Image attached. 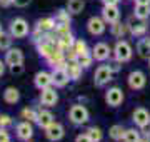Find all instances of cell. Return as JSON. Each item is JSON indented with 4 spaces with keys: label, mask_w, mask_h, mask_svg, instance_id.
Wrapping results in <instances>:
<instances>
[{
    "label": "cell",
    "mask_w": 150,
    "mask_h": 142,
    "mask_svg": "<svg viewBox=\"0 0 150 142\" xmlns=\"http://www.w3.org/2000/svg\"><path fill=\"white\" fill-rule=\"evenodd\" d=\"M69 117L72 120V124L75 126H82L88 120V110L83 107L82 104H75L70 107V112H69Z\"/></svg>",
    "instance_id": "cell-1"
},
{
    "label": "cell",
    "mask_w": 150,
    "mask_h": 142,
    "mask_svg": "<svg viewBox=\"0 0 150 142\" xmlns=\"http://www.w3.org/2000/svg\"><path fill=\"white\" fill-rule=\"evenodd\" d=\"M113 55H115V59L120 60V62H129V60L132 59V47H130V44L125 42V40L117 42L115 49H113Z\"/></svg>",
    "instance_id": "cell-2"
},
{
    "label": "cell",
    "mask_w": 150,
    "mask_h": 142,
    "mask_svg": "<svg viewBox=\"0 0 150 142\" xmlns=\"http://www.w3.org/2000/svg\"><path fill=\"white\" fill-rule=\"evenodd\" d=\"M112 75H113V72H112V69H110V65H100L95 70L93 82H95V85L102 87V85H105L108 80H112Z\"/></svg>",
    "instance_id": "cell-3"
},
{
    "label": "cell",
    "mask_w": 150,
    "mask_h": 142,
    "mask_svg": "<svg viewBox=\"0 0 150 142\" xmlns=\"http://www.w3.org/2000/svg\"><path fill=\"white\" fill-rule=\"evenodd\" d=\"M28 33V23L23 18H15L10 23V35L15 38H23Z\"/></svg>",
    "instance_id": "cell-4"
},
{
    "label": "cell",
    "mask_w": 150,
    "mask_h": 142,
    "mask_svg": "<svg viewBox=\"0 0 150 142\" xmlns=\"http://www.w3.org/2000/svg\"><path fill=\"white\" fill-rule=\"evenodd\" d=\"M127 82H129V87L130 89H135V90H140V89L145 87V84H147V77H145L144 72L140 70H134L129 74V79H127Z\"/></svg>",
    "instance_id": "cell-5"
},
{
    "label": "cell",
    "mask_w": 150,
    "mask_h": 142,
    "mask_svg": "<svg viewBox=\"0 0 150 142\" xmlns=\"http://www.w3.org/2000/svg\"><path fill=\"white\" fill-rule=\"evenodd\" d=\"M105 100H107V104L110 105V107H118V105L123 102V92H122V89H118V87L108 89L107 94H105Z\"/></svg>",
    "instance_id": "cell-6"
},
{
    "label": "cell",
    "mask_w": 150,
    "mask_h": 142,
    "mask_svg": "<svg viewBox=\"0 0 150 142\" xmlns=\"http://www.w3.org/2000/svg\"><path fill=\"white\" fill-rule=\"evenodd\" d=\"M64 126L62 124H59V122H52L50 126L45 129V136H47V139L48 141H52V142H57V141H60L62 137H64Z\"/></svg>",
    "instance_id": "cell-7"
},
{
    "label": "cell",
    "mask_w": 150,
    "mask_h": 142,
    "mask_svg": "<svg viewBox=\"0 0 150 142\" xmlns=\"http://www.w3.org/2000/svg\"><path fill=\"white\" fill-rule=\"evenodd\" d=\"M87 30L92 35H102L105 32V20L103 18H98V17H92V18H88V22H87Z\"/></svg>",
    "instance_id": "cell-8"
},
{
    "label": "cell",
    "mask_w": 150,
    "mask_h": 142,
    "mask_svg": "<svg viewBox=\"0 0 150 142\" xmlns=\"http://www.w3.org/2000/svg\"><path fill=\"white\" fill-rule=\"evenodd\" d=\"M40 102H42V105L54 107V105L59 102V94L55 92V89H52V87L43 89L42 94H40Z\"/></svg>",
    "instance_id": "cell-9"
},
{
    "label": "cell",
    "mask_w": 150,
    "mask_h": 142,
    "mask_svg": "<svg viewBox=\"0 0 150 142\" xmlns=\"http://www.w3.org/2000/svg\"><path fill=\"white\" fill-rule=\"evenodd\" d=\"M102 18L107 23H115L120 18V10L117 5H103L102 9Z\"/></svg>",
    "instance_id": "cell-10"
},
{
    "label": "cell",
    "mask_w": 150,
    "mask_h": 142,
    "mask_svg": "<svg viewBox=\"0 0 150 142\" xmlns=\"http://www.w3.org/2000/svg\"><path fill=\"white\" fill-rule=\"evenodd\" d=\"M33 84H35V87L43 90V89L50 87L52 84H54V77L52 74H48V72H37L35 74V79H33Z\"/></svg>",
    "instance_id": "cell-11"
},
{
    "label": "cell",
    "mask_w": 150,
    "mask_h": 142,
    "mask_svg": "<svg viewBox=\"0 0 150 142\" xmlns=\"http://www.w3.org/2000/svg\"><path fill=\"white\" fill-rule=\"evenodd\" d=\"M33 136V127L28 120H23L17 126V137L20 141H30Z\"/></svg>",
    "instance_id": "cell-12"
},
{
    "label": "cell",
    "mask_w": 150,
    "mask_h": 142,
    "mask_svg": "<svg viewBox=\"0 0 150 142\" xmlns=\"http://www.w3.org/2000/svg\"><path fill=\"white\" fill-rule=\"evenodd\" d=\"M108 55H110V47H108L107 44H103V42L97 44L95 47H93V50H92V57L95 60H98V62L107 60Z\"/></svg>",
    "instance_id": "cell-13"
},
{
    "label": "cell",
    "mask_w": 150,
    "mask_h": 142,
    "mask_svg": "<svg viewBox=\"0 0 150 142\" xmlns=\"http://www.w3.org/2000/svg\"><path fill=\"white\" fill-rule=\"evenodd\" d=\"M135 122V126L139 127H144L145 124H149L150 122V114L149 110L144 109V107H139V109L134 110V119H132Z\"/></svg>",
    "instance_id": "cell-14"
},
{
    "label": "cell",
    "mask_w": 150,
    "mask_h": 142,
    "mask_svg": "<svg viewBox=\"0 0 150 142\" xmlns=\"http://www.w3.org/2000/svg\"><path fill=\"white\" fill-rule=\"evenodd\" d=\"M52 77H54V84L57 87H65L70 80L69 74H67V69H54Z\"/></svg>",
    "instance_id": "cell-15"
},
{
    "label": "cell",
    "mask_w": 150,
    "mask_h": 142,
    "mask_svg": "<svg viewBox=\"0 0 150 142\" xmlns=\"http://www.w3.org/2000/svg\"><path fill=\"white\" fill-rule=\"evenodd\" d=\"M5 62L8 65H15V64H23V54L20 49H8L5 54Z\"/></svg>",
    "instance_id": "cell-16"
},
{
    "label": "cell",
    "mask_w": 150,
    "mask_h": 142,
    "mask_svg": "<svg viewBox=\"0 0 150 142\" xmlns=\"http://www.w3.org/2000/svg\"><path fill=\"white\" fill-rule=\"evenodd\" d=\"M82 69H83V67L79 64V60L69 62V64H67V74H69L70 80H79L80 75H82Z\"/></svg>",
    "instance_id": "cell-17"
},
{
    "label": "cell",
    "mask_w": 150,
    "mask_h": 142,
    "mask_svg": "<svg viewBox=\"0 0 150 142\" xmlns=\"http://www.w3.org/2000/svg\"><path fill=\"white\" fill-rule=\"evenodd\" d=\"M55 27H57V20L52 18V17H45V18H40L37 22V28L42 30V32H45V33L55 30Z\"/></svg>",
    "instance_id": "cell-18"
},
{
    "label": "cell",
    "mask_w": 150,
    "mask_h": 142,
    "mask_svg": "<svg viewBox=\"0 0 150 142\" xmlns=\"http://www.w3.org/2000/svg\"><path fill=\"white\" fill-rule=\"evenodd\" d=\"M18 99H20L18 89H15V87H7L5 89V92H4V100H5L7 104H17Z\"/></svg>",
    "instance_id": "cell-19"
},
{
    "label": "cell",
    "mask_w": 150,
    "mask_h": 142,
    "mask_svg": "<svg viewBox=\"0 0 150 142\" xmlns=\"http://www.w3.org/2000/svg\"><path fill=\"white\" fill-rule=\"evenodd\" d=\"M137 52L140 57L149 59L150 57V38H140L137 42Z\"/></svg>",
    "instance_id": "cell-20"
},
{
    "label": "cell",
    "mask_w": 150,
    "mask_h": 142,
    "mask_svg": "<svg viewBox=\"0 0 150 142\" xmlns=\"http://www.w3.org/2000/svg\"><path fill=\"white\" fill-rule=\"evenodd\" d=\"M57 44H59V49L64 50V52H67L69 49H72L75 44L74 40V35L72 33H67V35H62V37H59V40H57Z\"/></svg>",
    "instance_id": "cell-21"
},
{
    "label": "cell",
    "mask_w": 150,
    "mask_h": 142,
    "mask_svg": "<svg viewBox=\"0 0 150 142\" xmlns=\"http://www.w3.org/2000/svg\"><path fill=\"white\" fill-rule=\"evenodd\" d=\"M54 122V115H52V112H48V110H40L38 112V119H37V124L40 127H43V129H47L50 124Z\"/></svg>",
    "instance_id": "cell-22"
},
{
    "label": "cell",
    "mask_w": 150,
    "mask_h": 142,
    "mask_svg": "<svg viewBox=\"0 0 150 142\" xmlns=\"http://www.w3.org/2000/svg\"><path fill=\"white\" fill-rule=\"evenodd\" d=\"M135 17L140 18V20H145L150 17V5H144V4H137L135 5V10H134Z\"/></svg>",
    "instance_id": "cell-23"
},
{
    "label": "cell",
    "mask_w": 150,
    "mask_h": 142,
    "mask_svg": "<svg viewBox=\"0 0 150 142\" xmlns=\"http://www.w3.org/2000/svg\"><path fill=\"white\" fill-rule=\"evenodd\" d=\"M123 134H125V129H123L120 124H115V126L110 127V131H108V136H110V139H113V141H123Z\"/></svg>",
    "instance_id": "cell-24"
},
{
    "label": "cell",
    "mask_w": 150,
    "mask_h": 142,
    "mask_svg": "<svg viewBox=\"0 0 150 142\" xmlns=\"http://www.w3.org/2000/svg\"><path fill=\"white\" fill-rule=\"evenodd\" d=\"M83 7H85L83 0H69V4H67V10H69L70 13L77 15V13H80V12L83 10Z\"/></svg>",
    "instance_id": "cell-25"
},
{
    "label": "cell",
    "mask_w": 150,
    "mask_h": 142,
    "mask_svg": "<svg viewBox=\"0 0 150 142\" xmlns=\"http://www.w3.org/2000/svg\"><path fill=\"white\" fill-rule=\"evenodd\" d=\"M123 142H140V132L135 129H127L123 134Z\"/></svg>",
    "instance_id": "cell-26"
},
{
    "label": "cell",
    "mask_w": 150,
    "mask_h": 142,
    "mask_svg": "<svg viewBox=\"0 0 150 142\" xmlns=\"http://www.w3.org/2000/svg\"><path fill=\"white\" fill-rule=\"evenodd\" d=\"M74 49H75V52L79 54V57H80V55H88L90 54V52H88V47H87V42H83V40H75Z\"/></svg>",
    "instance_id": "cell-27"
},
{
    "label": "cell",
    "mask_w": 150,
    "mask_h": 142,
    "mask_svg": "<svg viewBox=\"0 0 150 142\" xmlns=\"http://www.w3.org/2000/svg\"><path fill=\"white\" fill-rule=\"evenodd\" d=\"M130 32H132V35H135V37H142V35H145V32H147V25H145L144 22L135 23V25H132Z\"/></svg>",
    "instance_id": "cell-28"
},
{
    "label": "cell",
    "mask_w": 150,
    "mask_h": 142,
    "mask_svg": "<svg viewBox=\"0 0 150 142\" xmlns=\"http://www.w3.org/2000/svg\"><path fill=\"white\" fill-rule=\"evenodd\" d=\"M125 32H127V25H125V23H120V22L112 23V35H115V37H122Z\"/></svg>",
    "instance_id": "cell-29"
},
{
    "label": "cell",
    "mask_w": 150,
    "mask_h": 142,
    "mask_svg": "<svg viewBox=\"0 0 150 142\" xmlns=\"http://www.w3.org/2000/svg\"><path fill=\"white\" fill-rule=\"evenodd\" d=\"M87 136L92 139V142H100L102 141V131H100L98 127H90V129L87 131Z\"/></svg>",
    "instance_id": "cell-30"
},
{
    "label": "cell",
    "mask_w": 150,
    "mask_h": 142,
    "mask_svg": "<svg viewBox=\"0 0 150 142\" xmlns=\"http://www.w3.org/2000/svg\"><path fill=\"white\" fill-rule=\"evenodd\" d=\"M22 117H23V119H27L28 122H37L38 112H35V110H32V109H23V110H22Z\"/></svg>",
    "instance_id": "cell-31"
},
{
    "label": "cell",
    "mask_w": 150,
    "mask_h": 142,
    "mask_svg": "<svg viewBox=\"0 0 150 142\" xmlns=\"http://www.w3.org/2000/svg\"><path fill=\"white\" fill-rule=\"evenodd\" d=\"M10 44H12L10 35L2 33V35H0V50H8L10 49Z\"/></svg>",
    "instance_id": "cell-32"
},
{
    "label": "cell",
    "mask_w": 150,
    "mask_h": 142,
    "mask_svg": "<svg viewBox=\"0 0 150 142\" xmlns=\"http://www.w3.org/2000/svg\"><path fill=\"white\" fill-rule=\"evenodd\" d=\"M70 12L69 10H59V13H57V23H70Z\"/></svg>",
    "instance_id": "cell-33"
},
{
    "label": "cell",
    "mask_w": 150,
    "mask_h": 142,
    "mask_svg": "<svg viewBox=\"0 0 150 142\" xmlns=\"http://www.w3.org/2000/svg\"><path fill=\"white\" fill-rule=\"evenodd\" d=\"M92 60H93V57H92L90 54L88 55H80V57H79V64H80L83 69H88V67L92 65Z\"/></svg>",
    "instance_id": "cell-34"
},
{
    "label": "cell",
    "mask_w": 150,
    "mask_h": 142,
    "mask_svg": "<svg viewBox=\"0 0 150 142\" xmlns=\"http://www.w3.org/2000/svg\"><path fill=\"white\" fill-rule=\"evenodd\" d=\"M12 126V117L10 115H7V114H0V127H8Z\"/></svg>",
    "instance_id": "cell-35"
},
{
    "label": "cell",
    "mask_w": 150,
    "mask_h": 142,
    "mask_svg": "<svg viewBox=\"0 0 150 142\" xmlns=\"http://www.w3.org/2000/svg\"><path fill=\"white\" fill-rule=\"evenodd\" d=\"M10 72L13 75H20L22 72H23V65L22 64H15V65H10Z\"/></svg>",
    "instance_id": "cell-36"
},
{
    "label": "cell",
    "mask_w": 150,
    "mask_h": 142,
    "mask_svg": "<svg viewBox=\"0 0 150 142\" xmlns=\"http://www.w3.org/2000/svg\"><path fill=\"white\" fill-rule=\"evenodd\" d=\"M0 142H10V136L4 127H0Z\"/></svg>",
    "instance_id": "cell-37"
},
{
    "label": "cell",
    "mask_w": 150,
    "mask_h": 142,
    "mask_svg": "<svg viewBox=\"0 0 150 142\" xmlns=\"http://www.w3.org/2000/svg\"><path fill=\"white\" fill-rule=\"evenodd\" d=\"M75 142H92V139L87 134H79V136L75 137Z\"/></svg>",
    "instance_id": "cell-38"
},
{
    "label": "cell",
    "mask_w": 150,
    "mask_h": 142,
    "mask_svg": "<svg viewBox=\"0 0 150 142\" xmlns=\"http://www.w3.org/2000/svg\"><path fill=\"white\" fill-rule=\"evenodd\" d=\"M120 64H122V62H120V60H113L112 64H108V65H110V69H112V72H118L120 70Z\"/></svg>",
    "instance_id": "cell-39"
},
{
    "label": "cell",
    "mask_w": 150,
    "mask_h": 142,
    "mask_svg": "<svg viewBox=\"0 0 150 142\" xmlns=\"http://www.w3.org/2000/svg\"><path fill=\"white\" fill-rule=\"evenodd\" d=\"M140 129H142V132H144V136L150 137V122H149V124H145L144 127H140Z\"/></svg>",
    "instance_id": "cell-40"
},
{
    "label": "cell",
    "mask_w": 150,
    "mask_h": 142,
    "mask_svg": "<svg viewBox=\"0 0 150 142\" xmlns=\"http://www.w3.org/2000/svg\"><path fill=\"white\" fill-rule=\"evenodd\" d=\"M28 2H30V0H13V4H15L17 7H25V5H28Z\"/></svg>",
    "instance_id": "cell-41"
},
{
    "label": "cell",
    "mask_w": 150,
    "mask_h": 142,
    "mask_svg": "<svg viewBox=\"0 0 150 142\" xmlns=\"http://www.w3.org/2000/svg\"><path fill=\"white\" fill-rule=\"evenodd\" d=\"M102 2H103V5H117L120 0H102Z\"/></svg>",
    "instance_id": "cell-42"
},
{
    "label": "cell",
    "mask_w": 150,
    "mask_h": 142,
    "mask_svg": "<svg viewBox=\"0 0 150 142\" xmlns=\"http://www.w3.org/2000/svg\"><path fill=\"white\" fill-rule=\"evenodd\" d=\"M12 4H13V0H0V5L2 7H8Z\"/></svg>",
    "instance_id": "cell-43"
},
{
    "label": "cell",
    "mask_w": 150,
    "mask_h": 142,
    "mask_svg": "<svg viewBox=\"0 0 150 142\" xmlns=\"http://www.w3.org/2000/svg\"><path fill=\"white\" fill-rule=\"evenodd\" d=\"M4 72H5V64L0 60V75H4Z\"/></svg>",
    "instance_id": "cell-44"
},
{
    "label": "cell",
    "mask_w": 150,
    "mask_h": 142,
    "mask_svg": "<svg viewBox=\"0 0 150 142\" xmlns=\"http://www.w3.org/2000/svg\"><path fill=\"white\" fill-rule=\"evenodd\" d=\"M137 4H144V5H150V0H135Z\"/></svg>",
    "instance_id": "cell-45"
},
{
    "label": "cell",
    "mask_w": 150,
    "mask_h": 142,
    "mask_svg": "<svg viewBox=\"0 0 150 142\" xmlns=\"http://www.w3.org/2000/svg\"><path fill=\"white\" fill-rule=\"evenodd\" d=\"M140 142H150V137L144 136V137H142V139H140Z\"/></svg>",
    "instance_id": "cell-46"
},
{
    "label": "cell",
    "mask_w": 150,
    "mask_h": 142,
    "mask_svg": "<svg viewBox=\"0 0 150 142\" xmlns=\"http://www.w3.org/2000/svg\"><path fill=\"white\" fill-rule=\"evenodd\" d=\"M2 33H4V30H2V25H0V35H2Z\"/></svg>",
    "instance_id": "cell-47"
},
{
    "label": "cell",
    "mask_w": 150,
    "mask_h": 142,
    "mask_svg": "<svg viewBox=\"0 0 150 142\" xmlns=\"http://www.w3.org/2000/svg\"><path fill=\"white\" fill-rule=\"evenodd\" d=\"M149 65H150V57H149Z\"/></svg>",
    "instance_id": "cell-48"
}]
</instances>
